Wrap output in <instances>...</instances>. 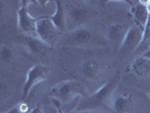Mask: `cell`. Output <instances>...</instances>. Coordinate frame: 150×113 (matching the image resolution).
<instances>
[{
	"label": "cell",
	"mask_w": 150,
	"mask_h": 113,
	"mask_svg": "<svg viewBox=\"0 0 150 113\" xmlns=\"http://www.w3.org/2000/svg\"><path fill=\"white\" fill-rule=\"evenodd\" d=\"M83 93V87L76 80H64L53 86L50 92L52 98L60 101L61 103H69L72 98L79 97Z\"/></svg>",
	"instance_id": "obj_1"
},
{
	"label": "cell",
	"mask_w": 150,
	"mask_h": 113,
	"mask_svg": "<svg viewBox=\"0 0 150 113\" xmlns=\"http://www.w3.org/2000/svg\"><path fill=\"white\" fill-rule=\"evenodd\" d=\"M61 33L57 30L49 16H40L36 21V36L46 45L52 48L57 43Z\"/></svg>",
	"instance_id": "obj_2"
},
{
	"label": "cell",
	"mask_w": 150,
	"mask_h": 113,
	"mask_svg": "<svg viewBox=\"0 0 150 113\" xmlns=\"http://www.w3.org/2000/svg\"><path fill=\"white\" fill-rule=\"evenodd\" d=\"M119 82H120V74L117 72L111 80H108L103 86H100L93 95H90V97L87 98L83 104L86 107H96L98 105H102L105 101L111 97L113 92L117 87Z\"/></svg>",
	"instance_id": "obj_3"
},
{
	"label": "cell",
	"mask_w": 150,
	"mask_h": 113,
	"mask_svg": "<svg viewBox=\"0 0 150 113\" xmlns=\"http://www.w3.org/2000/svg\"><path fill=\"white\" fill-rule=\"evenodd\" d=\"M33 4L30 0H23L22 6L17 11V26L19 32L25 35L36 36V21L38 17H33L28 11V6Z\"/></svg>",
	"instance_id": "obj_4"
},
{
	"label": "cell",
	"mask_w": 150,
	"mask_h": 113,
	"mask_svg": "<svg viewBox=\"0 0 150 113\" xmlns=\"http://www.w3.org/2000/svg\"><path fill=\"white\" fill-rule=\"evenodd\" d=\"M49 76V68L43 66V65H35L30 68L27 72L25 83L23 85L22 88V101L24 102L28 97L30 90L35 85L40 84L41 82L45 80Z\"/></svg>",
	"instance_id": "obj_5"
},
{
	"label": "cell",
	"mask_w": 150,
	"mask_h": 113,
	"mask_svg": "<svg viewBox=\"0 0 150 113\" xmlns=\"http://www.w3.org/2000/svg\"><path fill=\"white\" fill-rule=\"evenodd\" d=\"M142 32L143 30L138 27L137 25H132L129 27L127 35L119 48V52L121 55L127 57V55H130L132 52L137 51V49L139 48L141 40H142Z\"/></svg>",
	"instance_id": "obj_6"
},
{
	"label": "cell",
	"mask_w": 150,
	"mask_h": 113,
	"mask_svg": "<svg viewBox=\"0 0 150 113\" xmlns=\"http://www.w3.org/2000/svg\"><path fill=\"white\" fill-rule=\"evenodd\" d=\"M66 13H67V22L76 24V25H81L86 22L90 16L89 9L72 4L70 6L66 7Z\"/></svg>",
	"instance_id": "obj_7"
},
{
	"label": "cell",
	"mask_w": 150,
	"mask_h": 113,
	"mask_svg": "<svg viewBox=\"0 0 150 113\" xmlns=\"http://www.w3.org/2000/svg\"><path fill=\"white\" fill-rule=\"evenodd\" d=\"M130 13H131V16L133 18L134 25H137L138 27H140L141 30H143L146 23H147L148 18H149V11L147 9L146 2L141 1V0L132 2Z\"/></svg>",
	"instance_id": "obj_8"
},
{
	"label": "cell",
	"mask_w": 150,
	"mask_h": 113,
	"mask_svg": "<svg viewBox=\"0 0 150 113\" xmlns=\"http://www.w3.org/2000/svg\"><path fill=\"white\" fill-rule=\"evenodd\" d=\"M24 44L27 50V52L33 55H45L49 51L50 46L46 45L44 42H42L38 36L32 35H25L24 36Z\"/></svg>",
	"instance_id": "obj_9"
},
{
	"label": "cell",
	"mask_w": 150,
	"mask_h": 113,
	"mask_svg": "<svg viewBox=\"0 0 150 113\" xmlns=\"http://www.w3.org/2000/svg\"><path fill=\"white\" fill-rule=\"evenodd\" d=\"M55 6H57V10L53 15L49 16V18L52 21V23L54 24V26L57 27V30L60 32L61 34L64 33L67 31V13H66V7L63 5V2L60 0L54 1Z\"/></svg>",
	"instance_id": "obj_10"
},
{
	"label": "cell",
	"mask_w": 150,
	"mask_h": 113,
	"mask_svg": "<svg viewBox=\"0 0 150 113\" xmlns=\"http://www.w3.org/2000/svg\"><path fill=\"white\" fill-rule=\"evenodd\" d=\"M93 40V33L91 31L88 30L87 27L83 26H78L75 30L70 32L69 36H68V41L69 43L75 45H83L89 43Z\"/></svg>",
	"instance_id": "obj_11"
},
{
	"label": "cell",
	"mask_w": 150,
	"mask_h": 113,
	"mask_svg": "<svg viewBox=\"0 0 150 113\" xmlns=\"http://www.w3.org/2000/svg\"><path fill=\"white\" fill-rule=\"evenodd\" d=\"M127 32H128V30L125 28V26L123 24L114 23V24H111L107 27L106 35H107V38H108L110 42L119 45V48H120V45L122 44L123 40L127 35Z\"/></svg>",
	"instance_id": "obj_12"
},
{
	"label": "cell",
	"mask_w": 150,
	"mask_h": 113,
	"mask_svg": "<svg viewBox=\"0 0 150 113\" xmlns=\"http://www.w3.org/2000/svg\"><path fill=\"white\" fill-rule=\"evenodd\" d=\"M131 70L134 75L139 77L150 76V59L143 58L141 55L137 57L131 63Z\"/></svg>",
	"instance_id": "obj_13"
},
{
	"label": "cell",
	"mask_w": 150,
	"mask_h": 113,
	"mask_svg": "<svg viewBox=\"0 0 150 113\" xmlns=\"http://www.w3.org/2000/svg\"><path fill=\"white\" fill-rule=\"evenodd\" d=\"M131 104H132L131 95H120L114 99L113 109L116 113H128Z\"/></svg>",
	"instance_id": "obj_14"
},
{
	"label": "cell",
	"mask_w": 150,
	"mask_h": 113,
	"mask_svg": "<svg viewBox=\"0 0 150 113\" xmlns=\"http://www.w3.org/2000/svg\"><path fill=\"white\" fill-rule=\"evenodd\" d=\"M81 69V74L83 75V77L88 78V79H93L98 75L100 68L96 61L94 60H86L83 61L80 66Z\"/></svg>",
	"instance_id": "obj_15"
},
{
	"label": "cell",
	"mask_w": 150,
	"mask_h": 113,
	"mask_svg": "<svg viewBox=\"0 0 150 113\" xmlns=\"http://www.w3.org/2000/svg\"><path fill=\"white\" fill-rule=\"evenodd\" d=\"M149 48H150V15L147 23H146V25H144V28H143L141 43H140L139 48L137 49L135 52L139 53L140 55H142L143 53L146 52Z\"/></svg>",
	"instance_id": "obj_16"
},
{
	"label": "cell",
	"mask_w": 150,
	"mask_h": 113,
	"mask_svg": "<svg viewBox=\"0 0 150 113\" xmlns=\"http://www.w3.org/2000/svg\"><path fill=\"white\" fill-rule=\"evenodd\" d=\"M0 59L2 62H10L14 59V50L8 44H2L0 48Z\"/></svg>",
	"instance_id": "obj_17"
},
{
	"label": "cell",
	"mask_w": 150,
	"mask_h": 113,
	"mask_svg": "<svg viewBox=\"0 0 150 113\" xmlns=\"http://www.w3.org/2000/svg\"><path fill=\"white\" fill-rule=\"evenodd\" d=\"M2 113H22V111H21V105H19V103H18V104L16 106H14L13 109H10V110H8V111L2 112Z\"/></svg>",
	"instance_id": "obj_18"
},
{
	"label": "cell",
	"mask_w": 150,
	"mask_h": 113,
	"mask_svg": "<svg viewBox=\"0 0 150 113\" xmlns=\"http://www.w3.org/2000/svg\"><path fill=\"white\" fill-rule=\"evenodd\" d=\"M28 113H43V109H42V106L38 104V105H35L32 110H30V112Z\"/></svg>",
	"instance_id": "obj_19"
},
{
	"label": "cell",
	"mask_w": 150,
	"mask_h": 113,
	"mask_svg": "<svg viewBox=\"0 0 150 113\" xmlns=\"http://www.w3.org/2000/svg\"><path fill=\"white\" fill-rule=\"evenodd\" d=\"M144 2H146V6H147V9H148L149 15H150V0H147V1H144Z\"/></svg>",
	"instance_id": "obj_20"
},
{
	"label": "cell",
	"mask_w": 150,
	"mask_h": 113,
	"mask_svg": "<svg viewBox=\"0 0 150 113\" xmlns=\"http://www.w3.org/2000/svg\"><path fill=\"white\" fill-rule=\"evenodd\" d=\"M80 113H98V112H94V111H90V110H85V111H83V112Z\"/></svg>",
	"instance_id": "obj_21"
},
{
	"label": "cell",
	"mask_w": 150,
	"mask_h": 113,
	"mask_svg": "<svg viewBox=\"0 0 150 113\" xmlns=\"http://www.w3.org/2000/svg\"><path fill=\"white\" fill-rule=\"evenodd\" d=\"M149 96H150V93H149Z\"/></svg>",
	"instance_id": "obj_22"
},
{
	"label": "cell",
	"mask_w": 150,
	"mask_h": 113,
	"mask_svg": "<svg viewBox=\"0 0 150 113\" xmlns=\"http://www.w3.org/2000/svg\"><path fill=\"white\" fill-rule=\"evenodd\" d=\"M54 113H58V112H54Z\"/></svg>",
	"instance_id": "obj_23"
},
{
	"label": "cell",
	"mask_w": 150,
	"mask_h": 113,
	"mask_svg": "<svg viewBox=\"0 0 150 113\" xmlns=\"http://www.w3.org/2000/svg\"><path fill=\"white\" fill-rule=\"evenodd\" d=\"M149 49H150V48H149Z\"/></svg>",
	"instance_id": "obj_24"
}]
</instances>
